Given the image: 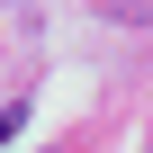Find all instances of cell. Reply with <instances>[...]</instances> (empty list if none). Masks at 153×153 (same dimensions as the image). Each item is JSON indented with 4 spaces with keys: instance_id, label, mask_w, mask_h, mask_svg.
Listing matches in <instances>:
<instances>
[]
</instances>
